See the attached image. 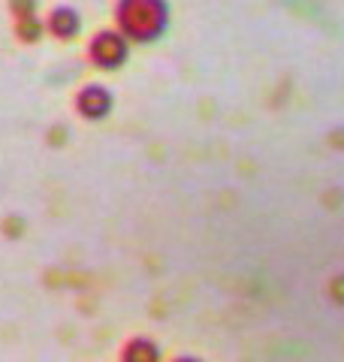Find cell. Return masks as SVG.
<instances>
[{"mask_svg": "<svg viewBox=\"0 0 344 362\" xmlns=\"http://www.w3.org/2000/svg\"><path fill=\"white\" fill-rule=\"evenodd\" d=\"M118 33L136 42H154L169 28V4L166 0H118L115 6Z\"/></svg>", "mask_w": 344, "mask_h": 362, "instance_id": "1", "label": "cell"}, {"mask_svg": "<svg viewBox=\"0 0 344 362\" xmlns=\"http://www.w3.org/2000/svg\"><path fill=\"white\" fill-rule=\"evenodd\" d=\"M127 52H130L127 37L118 30H97L94 40L88 42V58L100 70H118V66H124Z\"/></svg>", "mask_w": 344, "mask_h": 362, "instance_id": "2", "label": "cell"}, {"mask_svg": "<svg viewBox=\"0 0 344 362\" xmlns=\"http://www.w3.org/2000/svg\"><path fill=\"white\" fill-rule=\"evenodd\" d=\"M112 106H115V97L106 85L91 82L76 94V112L88 121H103L112 112Z\"/></svg>", "mask_w": 344, "mask_h": 362, "instance_id": "3", "label": "cell"}, {"mask_svg": "<svg viewBox=\"0 0 344 362\" xmlns=\"http://www.w3.org/2000/svg\"><path fill=\"white\" fill-rule=\"evenodd\" d=\"M45 28H49L52 37H57V40H73L76 33L82 30V16H79L73 6H55L49 13Z\"/></svg>", "mask_w": 344, "mask_h": 362, "instance_id": "4", "label": "cell"}, {"mask_svg": "<svg viewBox=\"0 0 344 362\" xmlns=\"http://www.w3.org/2000/svg\"><path fill=\"white\" fill-rule=\"evenodd\" d=\"M121 362H160V347L151 341V338H130L124 344Z\"/></svg>", "mask_w": 344, "mask_h": 362, "instance_id": "5", "label": "cell"}, {"mask_svg": "<svg viewBox=\"0 0 344 362\" xmlns=\"http://www.w3.org/2000/svg\"><path fill=\"white\" fill-rule=\"evenodd\" d=\"M42 30H45V25H42L37 16L16 21V37H18L21 42H40V40H42Z\"/></svg>", "mask_w": 344, "mask_h": 362, "instance_id": "6", "label": "cell"}, {"mask_svg": "<svg viewBox=\"0 0 344 362\" xmlns=\"http://www.w3.org/2000/svg\"><path fill=\"white\" fill-rule=\"evenodd\" d=\"M37 0H9V13L16 16V21H21V18H33L37 16Z\"/></svg>", "mask_w": 344, "mask_h": 362, "instance_id": "7", "label": "cell"}, {"mask_svg": "<svg viewBox=\"0 0 344 362\" xmlns=\"http://www.w3.org/2000/svg\"><path fill=\"white\" fill-rule=\"evenodd\" d=\"M49 145H67V127H64V124H55V127H49Z\"/></svg>", "mask_w": 344, "mask_h": 362, "instance_id": "8", "label": "cell"}, {"mask_svg": "<svg viewBox=\"0 0 344 362\" xmlns=\"http://www.w3.org/2000/svg\"><path fill=\"white\" fill-rule=\"evenodd\" d=\"M21 230H25V221H21V218H6L4 221V233L13 235V239H16V235H21Z\"/></svg>", "mask_w": 344, "mask_h": 362, "instance_id": "9", "label": "cell"}, {"mask_svg": "<svg viewBox=\"0 0 344 362\" xmlns=\"http://www.w3.org/2000/svg\"><path fill=\"white\" fill-rule=\"evenodd\" d=\"M329 296L336 299L338 305H344V275H341V278H336V281L329 284Z\"/></svg>", "mask_w": 344, "mask_h": 362, "instance_id": "10", "label": "cell"}, {"mask_svg": "<svg viewBox=\"0 0 344 362\" xmlns=\"http://www.w3.org/2000/svg\"><path fill=\"white\" fill-rule=\"evenodd\" d=\"M172 362H202V359H197V356H178V359H172Z\"/></svg>", "mask_w": 344, "mask_h": 362, "instance_id": "11", "label": "cell"}]
</instances>
